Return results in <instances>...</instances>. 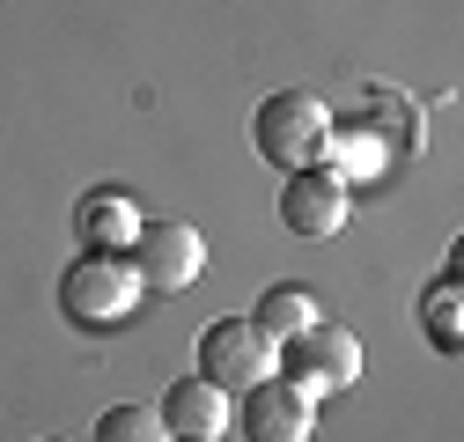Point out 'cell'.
I'll use <instances>...</instances> for the list:
<instances>
[{
	"label": "cell",
	"mask_w": 464,
	"mask_h": 442,
	"mask_svg": "<svg viewBox=\"0 0 464 442\" xmlns=\"http://www.w3.org/2000/svg\"><path fill=\"white\" fill-rule=\"evenodd\" d=\"M251 140H258L266 162H280V170H310V162L324 155V140H332V119H324V103L310 89H280V96L258 103Z\"/></svg>",
	"instance_id": "6da1fadb"
},
{
	"label": "cell",
	"mask_w": 464,
	"mask_h": 442,
	"mask_svg": "<svg viewBox=\"0 0 464 442\" xmlns=\"http://www.w3.org/2000/svg\"><path fill=\"white\" fill-rule=\"evenodd\" d=\"M60 303H67L74 324H119V317H133V303H140V273H133L119 251H89V258L67 265Z\"/></svg>",
	"instance_id": "7a4b0ae2"
},
{
	"label": "cell",
	"mask_w": 464,
	"mask_h": 442,
	"mask_svg": "<svg viewBox=\"0 0 464 442\" xmlns=\"http://www.w3.org/2000/svg\"><path fill=\"white\" fill-rule=\"evenodd\" d=\"M273 361H287V383H303V391H339V383H354L362 376V340L354 332H339V324H303L295 340H280Z\"/></svg>",
	"instance_id": "3957f363"
},
{
	"label": "cell",
	"mask_w": 464,
	"mask_h": 442,
	"mask_svg": "<svg viewBox=\"0 0 464 442\" xmlns=\"http://www.w3.org/2000/svg\"><path fill=\"white\" fill-rule=\"evenodd\" d=\"M199 376L214 391H251V383L273 376V340L251 317H221V324L199 332Z\"/></svg>",
	"instance_id": "277c9868"
},
{
	"label": "cell",
	"mask_w": 464,
	"mask_h": 442,
	"mask_svg": "<svg viewBox=\"0 0 464 442\" xmlns=\"http://www.w3.org/2000/svg\"><path fill=\"white\" fill-rule=\"evenodd\" d=\"M199 265H207V244L192 221H140V236H133L140 288H192Z\"/></svg>",
	"instance_id": "5b68a950"
},
{
	"label": "cell",
	"mask_w": 464,
	"mask_h": 442,
	"mask_svg": "<svg viewBox=\"0 0 464 442\" xmlns=\"http://www.w3.org/2000/svg\"><path fill=\"white\" fill-rule=\"evenodd\" d=\"M244 413H228V420H244V442H303L310 435V391L303 383H251V391H237Z\"/></svg>",
	"instance_id": "8992f818"
},
{
	"label": "cell",
	"mask_w": 464,
	"mask_h": 442,
	"mask_svg": "<svg viewBox=\"0 0 464 442\" xmlns=\"http://www.w3.org/2000/svg\"><path fill=\"white\" fill-rule=\"evenodd\" d=\"M280 221L295 236H332L339 221H346V178H332V170H287Z\"/></svg>",
	"instance_id": "52a82bcc"
},
{
	"label": "cell",
	"mask_w": 464,
	"mask_h": 442,
	"mask_svg": "<svg viewBox=\"0 0 464 442\" xmlns=\"http://www.w3.org/2000/svg\"><path fill=\"white\" fill-rule=\"evenodd\" d=\"M162 428L178 435V442H214L221 428H228V391H214L207 376H185V383H169L162 391Z\"/></svg>",
	"instance_id": "ba28073f"
},
{
	"label": "cell",
	"mask_w": 464,
	"mask_h": 442,
	"mask_svg": "<svg viewBox=\"0 0 464 442\" xmlns=\"http://www.w3.org/2000/svg\"><path fill=\"white\" fill-rule=\"evenodd\" d=\"M251 324L280 347V340H295L303 324H317V303H310L303 288H266V295H258V310H251Z\"/></svg>",
	"instance_id": "9c48e42d"
},
{
	"label": "cell",
	"mask_w": 464,
	"mask_h": 442,
	"mask_svg": "<svg viewBox=\"0 0 464 442\" xmlns=\"http://www.w3.org/2000/svg\"><path fill=\"white\" fill-rule=\"evenodd\" d=\"M82 236H89V251H111V244H133V236H140V214H133V199H119V192H103V199H89V207H82Z\"/></svg>",
	"instance_id": "30bf717a"
},
{
	"label": "cell",
	"mask_w": 464,
	"mask_h": 442,
	"mask_svg": "<svg viewBox=\"0 0 464 442\" xmlns=\"http://www.w3.org/2000/svg\"><path fill=\"white\" fill-rule=\"evenodd\" d=\"M89 442H169V428H162L155 406H111Z\"/></svg>",
	"instance_id": "8fae6325"
},
{
	"label": "cell",
	"mask_w": 464,
	"mask_h": 442,
	"mask_svg": "<svg viewBox=\"0 0 464 442\" xmlns=\"http://www.w3.org/2000/svg\"><path fill=\"white\" fill-rule=\"evenodd\" d=\"M428 332H435V347H457V288H442L428 303Z\"/></svg>",
	"instance_id": "7c38bea8"
},
{
	"label": "cell",
	"mask_w": 464,
	"mask_h": 442,
	"mask_svg": "<svg viewBox=\"0 0 464 442\" xmlns=\"http://www.w3.org/2000/svg\"><path fill=\"white\" fill-rule=\"evenodd\" d=\"M52 442H67V435H52Z\"/></svg>",
	"instance_id": "4fadbf2b"
}]
</instances>
